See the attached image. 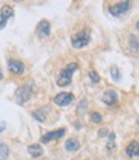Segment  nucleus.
<instances>
[{"instance_id": "14", "label": "nucleus", "mask_w": 139, "mask_h": 160, "mask_svg": "<svg viewBox=\"0 0 139 160\" xmlns=\"http://www.w3.org/2000/svg\"><path fill=\"white\" fill-rule=\"evenodd\" d=\"M9 152H11L9 146L4 142H0V160H7L9 156Z\"/></svg>"}, {"instance_id": "7", "label": "nucleus", "mask_w": 139, "mask_h": 160, "mask_svg": "<svg viewBox=\"0 0 139 160\" xmlns=\"http://www.w3.org/2000/svg\"><path fill=\"white\" fill-rule=\"evenodd\" d=\"M8 70H9V72H12L14 75H22L26 70V66L22 61H19V59H9Z\"/></svg>"}, {"instance_id": "18", "label": "nucleus", "mask_w": 139, "mask_h": 160, "mask_svg": "<svg viewBox=\"0 0 139 160\" xmlns=\"http://www.w3.org/2000/svg\"><path fill=\"white\" fill-rule=\"evenodd\" d=\"M111 76L113 78V80H118V79H120V72H118L117 66H112L111 67Z\"/></svg>"}, {"instance_id": "3", "label": "nucleus", "mask_w": 139, "mask_h": 160, "mask_svg": "<svg viewBox=\"0 0 139 160\" xmlns=\"http://www.w3.org/2000/svg\"><path fill=\"white\" fill-rule=\"evenodd\" d=\"M34 94V89L30 85V84H26V85H22V87H19L16 93H14V99L17 101L18 105H25L27 101H30L31 99Z\"/></svg>"}, {"instance_id": "10", "label": "nucleus", "mask_w": 139, "mask_h": 160, "mask_svg": "<svg viewBox=\"0 0 139 160\" xmlns=\"http://www.w3.org/2000/svg\"><path fill=\"white\" fill-rule=\"evenodd\" d=\"M117 101H118V94L113 89H108L102 96V102L107 106H113L117 103Z\"/></svg>"}, {"instance_id": "1", "label": "nucleus", "mask_w": 139, "mask_h": 160, "mask_svg": "<svg viewBox=\"0 0 139 160\" xmlns=\"http://www.w3.org/2000/svg\"><path fill=\"white\" fill-rule=\"evenodd\" d=\"M77 68H79V65L76 62H71V63H68L66 67H63L57 75V80H55L57 85L61 87V88H65V87L71 84L72 76H74V74H75V71Z\"/></svg>"}, {"instance_id": "6", "label": "nucleus", "mask_w": 139, "mask_h": 160, "mask_svg": "<svg viewBox=\"0 0 139 160\" xmlns=\"http://www.w3.org/2000/svg\"><path fill=\"white\" fill-rule=\"evenodd\" d=\"M13 16H14V9L11 5L4 4L2 8H0V30H3L7 26L8 19Z\"/></svg>"}, {"instance_id": "4", "label": "nucleus", "mask_w": 139, "mask_h": 160, "mask_svg": "<svg viewBox=\"0 0 139 160\" xmlns=\"http://www.w3.org/2000/svg\"><path fill=\"white\" fill-rule=\"evenodd\" d=\"M130 7H132L130 2H118V3H115V4L110 5L108 11H110V13L113 17H121L129 11V8Z\"/></svg>"}, {"instance_id": "17", "label": "nucleus", "mask_w": 139, "mask_h": 160, "mask_svg": "<svg viewBox=\"0 0 139 160\" xmlns=\"http://www.w3.org/2000/svg\"><path fill=\"white\" fill-rule=\"evenodd\" d=\"M89 79L92 80V83H99V80H101V78H99V75L97 74V71H89Z\"/></svg>"}, {"instance_id": "16", "label": "nucleus", "mask_w": 139, "mask_h": 160, "mask_svg": "<svg viewBox=\"0 0 139 160\" xmlns=\"http://www.w3.org/2000/svg\"><path fill=\"white\" fill-rule=\"evenodd\" d=\"M90 120L93 123H95V124H99L102 122V115L99 112H97V111H94V112L90 114Z\"/></svg>"}, {"instance_id": "15", "label": "nucleus", "mask_w": 139, "mask_h": 160, "mask_svg": "<svg viewBox=\"0 0 139 160\" xmlns=\"http://www.w3.org/2000/svg\"><path fill=\"white\" fill-rule=\"evenodd\" d=\"M32 116L37 120V122H40V123H44L45 120H46V114L44 112V110L40 108V110H35V111H32Z\"/></svg>"}, {"instance_id": "2", "label": "nucleus", "mask_w": 139, "mask_h": 160, "mask_svg": "<svg viewBox=\"0 0 139 160\" xmlns=\"http://www.w3.org/2000/svg\"><path fill=\"white\" fill-rule=\"evenodd\" d=\"M90 43V31L89 30H83L71 36V44L75 49H83Z\"/></svg>"}, {"instance_id": "9", "label": "nucleus", "mask_w": 139, "mask_h": 160, "mask_svg": "<svg viewBox=\"0 0 139 160\" xmlns=\"http://www.w3.org/2000/svg\"><path fill=\"white\" fill-rule=\"evenodd\" d=\"M36 35L40 39L48 38L49 35H50V22H49L48 19H41V21L37 23V26H36Z\"/></svg>"}, {"instance_id": "21", "label": "nucleus", "mask_w": 139, "mask_h": 160, "mask_svg": "<svg viewBox=\"0 0 139 160\" xmlns=\"http://www.w3.org/2000/svg\"><path fill=\"white\" fill-rule=\"evenodd\" d=\"M135 27H137V30H138V31H139V21L137 22V25H135Z\"/></svg>"}, {"instance_id": "13", "label": "nucleus", "mask_w": 139, "mask_h": 160, "mask_svg": "<svg viewBox=\"0 0 139 160\" xmlns=\"http://www.w3.org/2000/svg\"><path fill=\"white\" fill-rule=\"evenodd\" d=\"M65 147L67 151H77L79 147H80V142L76 138H68L65 143Z\"/></svg>"}, {"instance_id": "12", "label": "nucleus", "mask_w": 139, "mask_h": 160, "mask_svg": "<svg viewBox=\"0 0 139 160\" xmlns=\"http://www.w3.org/2000/svg\"><path fill=\"white\" fill-rule=\"evenodd\" d=\"M27 151L28 154L31 155L32 158H40L44 154V150L41 147V145H37V143H32L27 147Z\"/></svg>"}, {"instance_id": "11", "label": "nucleus", "mask_w": 139, "mask_h": 160, "mask_svg": "<svg viewBox=\"0 0 139 160\" xmlns=\"http://www.w3.org/2000/svg\"><path fill=\"white\" fill-rule=\"evenodd\" d=\"M126 155L129 158H139V142L132 141L126 146Z\"/></svg>"}, {"instance_id": "19", "label": "nucleus", "mask_w": 139, "mask_h": 160, "mask_svg": "<svg viewBox=\"0 0 139 160\" xmlns=\"http://www.w3.org/2000/svg\"><path fill=\"white\" fill-rule=\"evenodd\" d=\"M4 128H5V125L0 123V132H3V131H4Z\"/></svg>"}, {"instance_id": "8", "label": "nucleus", "mask_w": 139, "mask_h": 160, "mask_svg": "<svg viewBox=\"0 0 139 160\" xmlns=\"http://www.w3.org/2000/svg\"><path fill=\"white\" fill-rule=\"evenodd\" d=\"M65 134H66V129L65 128H59V129H55V131H52V132H48L44 136H41L40 141L43 143H48V142H50V141H54V139L62 138Z\"/></svg>"}, {"instance_id": "5", "label": "nucleus", "mask_w": 139, "mask_h": 160, "mask_svg": "<svg viewBox=\"0 0 139 160\" xmlns=\"http://www.w3.org/2000/svg\"><path fill=\"white\" fill-rule=\"evenodd\" d=\"M74 99H75V96L72 93H70V92H61V93H58L53 98V102L57 106H59V107H66L68 105H71L74 102Z\"/></svg>"}, {"instance_id": "20", "label": "nucleus", "mask_w": 139, "mask_h": 160, "mask_svg": "<svg viewBox=\"0 0 139 160\" xmlns=\"http://www.w3.org/2000/svg\"><path fill=\"white\" fill-rule=\"evenodd\" d=\"M3 78H4V75H3V72L0 71V80H3Z\"/></svg>"}]
</instances>
